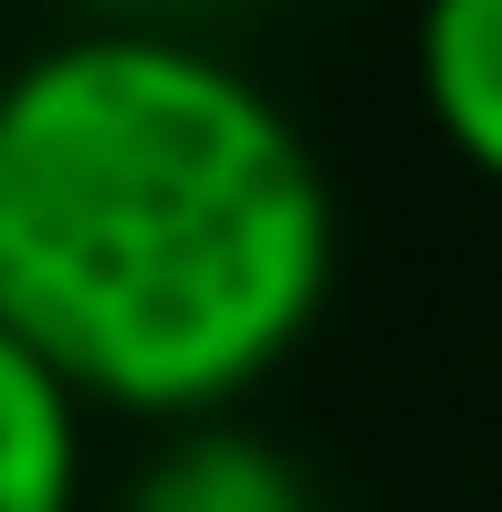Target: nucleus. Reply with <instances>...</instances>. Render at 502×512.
<instances>
[{
  "label": "nucleus",
  "mask_w": 502,
  "mask_h": 512,
  "mask_svg": "<svg viewBox=\"0 0 502 512\" xmlns=\"http://www.w3.org/2000/svg\"><path fill=\"white\" fill-rule=\"evenodd\" d=\"M335 283L304 126L168 32H74L0 84V324L74 398L220 408Z\"/></svg>",
  "instance_id": "nucleus-1"
},
{
  "label": "nucleus",
  "mask_w": 502,
  "mask_h": 512,
  "mask_svg": "<svg viewBox=\"0 0 502 512\" xmlns=\"http://www.w3.org/2000/svg\"><path fill=\"white\" fill-rule=\"evenodd\" d=\"M126 512H314V481L251 429H189L136 471Z\"/></svg>",
  "instance_id": "nucleus-3"
},
{
  "label": "nucleus",
  "mask_w": 502,
  "mask_h": 512,
  "mask_svg": "<svg viewBox=\"0 0 502 512\" xmlns=\"http://www.w3.org/2000/svg\"><path fill=\"white\" fill-rule=\"evenodd\" d=\"M84 398L0 324V512H74Z\"/></svg>",
  "instance_id": "nucleus-2"
},
{
  "label": "nucleus",
  "mask_w": 502,
  "mask_h": 512,
  "mask_svg": "<svg viewBox=\"0 0 502 512\" xmlns=\"http://www.w3.org/2000/svg\"><path fill=\"white\" fill-rule=\"evenodd\" d=\"M419 84L440 136L482 178H502V0H440L419 32Z\"/></svg>",
  "instance_id": "nucleus-4"
}]
</instances>
